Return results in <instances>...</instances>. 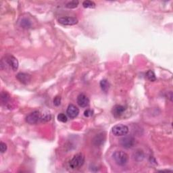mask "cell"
<instances>
[{
    "mask_svg": "<svg viewBox=\"0 0 173 173\" xmlns=\"http://www.w3.org/2000/svg\"><path fill=\"white\" fill-rule=\"evenodd\" d=\"M112 156L116 164L121 166L126 164L129 160V156L122 151H116L113 153Z\"/></svg>",
    "mask_w": 173,
    "mask_h": 173,
    "instance_id": "obj_1",
    "label": "cell"
},
{
    "mask_svg": "<svg viewBox=\"0 0 173 173\" xmlns=\"http://www.w3.org/2000/svg\"><path fill=\"white\" fill-rule=\"evenodd\" d=\"M85 156L83 153H77L72 158L69 162V166L72 169H78L84 164Z\"/></svg>",
    "mask_w": 173,
    "mask_h": 173,
    "instance_id": "obj_2",
    "label": "cell"
},
{
    "mask_svg": "<svg viewBox=\"0 0 173 173\" xmlns=\"http://www.w3.org/2000/svg\"><path fill=\"white\" fill-rule=\"evenodd\" d=\"M43 115L39 111H34L26 117V122L29 125H35L39 122H42Z\"/></svg>",
    "mask_w": 173,
    "mask_h": 173,
    "instance_id": "obj_3",
    "label": "cell"
},
{
    "mask_svg": "<svg viewBox=\"0 0 173 173\" xmlns=\"http://www.w3.org/2000/svg\"><path fill=\"white\" fill-rule=\"evenodd\" d=\"M129 127L122 124H118L112 127V131L114 135L116 137H122L127 135L129 133Z\"/></svg>",
    "mask_w": 173,
    "mask_h": 173,
    "instance_id": "obj_4",
    "label": "cell"
},
{
    "mask_svg": "<svg viewBox=\"0 0 173 173\" xmlns=\"http://www.w3.org/2000/svg\"><path fill=\"white\" fill-rule=\"evenodd\" d=\"M4 58L5 60H3V61H4V63L7 64L13 70L15 71L18 69L19 63L18 60L14 56H13L12 55L8 54L5 55Z\"/></svg>",
    "mask_w": 173,
    "mask_h": 173,
    "instance_id": "obj_5",
    "label": "cell"
},
{
    "mask_svg": "<svg viewBox=\"0 0 173 173\" xmlns=\"http://www.w3.org/2000/svg\"><path fill=\"white\" fill-rule=\"evenodd\" d=\"M120 143L126 149L132 148L135 145V140L131 136H125L120 140Z\"/></svg>",
    "mask_w": 173,
    "mask_h": 173,
    "instance_id": "obj_6",
    "label": "cell"
},
{
    "mask_svg": "<svg viewBox=\"0 0 173 173\" xmlns=\"http://www.w3.org/2000/svg\"><path fill=\"white\" fill-rule=\"evenodd\" d=\"M59 23L65 26H72L75 25L78 23V19L75 17H71V16H64L60 17L58 19Z\"/></svg>",
    "mask_w": 173,
    "mask_h": 173,
    "instance_id": "obj_7",
    "label": "cell"
},
{
    "mask_svg": "<svg viewBox=\"0 0 173 173\" xmlns=\"http://www.w3.org/2000/svg\"><path fill=\"white\" fill-rule=\"evenodd\" d=\"M66 113L70 118H74L79 115V109L76 106L73 105V104H70L67 108Z\"/></svg>",
    "mask_w": 173,
    "mask_h": 173,
    "instance_id": "obj_8",
    "label": "cell"
},
{
    "mask_svg": "<svg viewBox=\"0 0 173 173\" xmlns=\"http://www.w3.org/2000/svg\"><path fill=\"white\" fill-rule=\"evenodd\" d=\"M77 103L82 107H86L89 105V100L86 95L81 93L77 97Z\"/></svg>",
    "mask_w": 173,
    "mask_h": 173,
    "instance_id": "obj_9",
    "label": "cell"
},
{
    "mask_svg": "<svg viewBox=\"0 0 173 173\" xmlns=\"http://www.w3.org/2000/svg\"><path fill=\"white\" fill-rule=\"evenodd\" d=\"M16 79L20 81L21 83L27 85L30 83V81H31V75H29L28 74L20 73L16 75Z\"/></svg>",
    "mask_w": 173,
    "mask_h": 173,
    "instance_id": "obj_10",
    "label": "cell"
},
{
    "mask_svg": "<svg viewBox=\"0 0 173 173\" xmlns=\"http://www.w3.org/2000/svg\"><path fill=\"white\" fill-rule=\"evenodd\" d=\"M125 107L121 105H116L113 107L112 108V114L114 116H115L116 118H118L120 116H122L123 113L125 111Z\"/></svg>",
    "mask_w": 173,
    "mask_h": 173,
    "instance_id": "obj_11",
    "label": "cell"
},
{
    "mask_svg": "<svg viewBox=\"0 0 173 173\" xmlns=\"http://www.w3.org/2000/svg\"><path fill=\"white\" fill-rule=\"evenodd\" d=\"M105 140H106V136L104 135L103 133H101L96 136V137H95L93 140V142L95 145L101 146L103 144Z\"/></svg>",
    "mask_w": 173,
    "mask_h": 173,
    "instance_id": "obj_12",
    "label": "cell"
},
{
    "mask_svg": "<svg viewBox=\"0 0 173 173\" xmlns=\"http://www.w3.org/2000/svg\"><path fill=\"white\" fill-rule=\"evenodd\" d=\"M100 87H101V89H102L103 92L107 93L110 89V83L107 80L103 79L102 81H101Z\"/></svg>",
    "mask_w": 173,
    "mask_h": 173,
    "instance_id": "obj_13",
    "label": "cell"
},
{
    "mask_svg": "<svg viewBox=\"0 0 173 173\" xmlns=\"http://www.w3.org/2000/svg\"><path fill=\"white\" fill-rule=\"evenodd\" d=\"M146 77L151 82H154L156 81V77L155 73L152 70H148L146 73Z\"/></svg>",
    "mask_w": 173,
    "mask_h": 173,
    "instance_id": "obj_14",
    "label": "cell"
},
{
    "mask_svg": "<svg viewBox=\"0 0 173 173\" xmlns=\"http://www.w3.org/2000/svg\"><path fill=\"white\" fill-rule=\"evenodd\" d=\"M83 6L85 8H96V4L95 2L92 1H89V0H87V1H84L83 3Z\"/></svg>",
    "mask_w": 173,
    "mask_h": 173,
    "instance_id": "obj_15",
    "label": "cell"
},
{
    "mask_svg": "<svg viewBox=\"0 0 173 173\" xmlns=\"http://www.w3.org/2000/svg\"><path fill=\"white\" fill-rule=\"evenodd\" d=\"M79 1H71V2H68L66 4V8L68 9L76 8L78 6V5H79Z\"/></svg>",
    "mask_w": 173,
    "mask_h": 173,
    "instance_id": "obj_16",
    "label": "cell"
},
{
    "mask_svg": "<svg viewBox=\"0 0 173 173\" xmlns=\"http://www.w3.org/2000/svg\"><path fill=\"white\" fill-rule=\"evenodd\" d=\"M1 100L2 103L6 104L8 102L9 100V96L8 93L6 92H2L1 94Z\"/></svg>",
    "mask_w": 173,
    "mask_h": 173,
    "instance_id": "obj_17",
    "label": "cell"
},
{
    "mask_svg": "<svg viewBox=\"0 0 173 173\" xmlns=\"http://www.w3.org/2000/svg\"><path fill=\"white\" fill-rule=\"evenodd\" d=\"M144 158V153L142 151H137L135 153V159L137 160H142Z\"/></svg>",
    "mask_w": 173,
    "mask_h": 173,
    "instance_id": "obj_18",
    "label": "cell"
},
{
    "mask_svg": "<svg viewBox=\"0 0 173 173\" xmlns=\"http://www.w3.org/2000/svg\"><path fill=\"white\" fill-rule=\"evenodd\" d=\"M58 119L59 121L62 122H66L68 118L66 115H65L63 113H60L58 115Z\"/></svg>",
    "mask_w": 173,
    "mask_h": 173,
    "instance_id": "obj_19",
    "label": "cell"
},
{
    "mask_svg": "<svg viewBox=\"0 0 173 173\" xmlns=\"http://www.w3.org/2000/svg\"><path fill=\"white\" fill-rule=\"evenodd\" d=\"M21 26L23 28H29L31 27V22H29L27 19H23L21 22Z\"/></svg>",
    "mask_w": 173,
    "mask_h": 173,
    "instance_id": "obj_20",
    "label": "cell"
},
{
    "mask_svg": "<svg viewBox=\"0 0 173 173\" xmlns=\"http://www.w3.org/2000/svg\"><path fill=\"white\" fill-rule=\"evenodd\" d=\"M6 150H7V145L5 143L2 141L0 143V151H1V153H4Z\"/></svg>",
    "mask_w": 173,
    "mask_h": 173,
    "instance_id": "obj_21",
    "label": "cell"
},
{
    "mask_svg": "<svg viewBox=\"0 0 173 173\" xmlns=\"http://www.w3.org/2000/svg\"><path fill=\"white\" fill-rule=\"evenodd\" d=\"M61 103V97L59 96L55 97L54 99V104L55 106H59Z\"/></svg>",
    "mask_w": 173,
    "mask_h": 173,
    "instance_id": "obj_22",
    "label": "cell"
},
{
    "mask_svg": "<svg viewBox=\"0 0 173 173\" xmlns=\"http://www.w3.org/2000/svg\"><path fill=\"white\" fill-rule=\"evenodd\" d=\"M93 111L92 110H90V109L86 110L84 112V115H85V116H86V117H90L91 116H93Z\"/></svg>",
    "mask_w": 173,
    "mask_h": 173,
    "instance_id": "obj_23",
    "label": "cell"
}]
</instances>
